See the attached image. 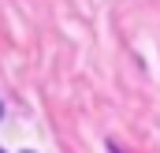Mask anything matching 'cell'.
<instances>
[{"label":"cell","instance_id":"7a4b0ae2","mask_svg":"<svg viewBox=\"0 0 160 153\" xmlns=\"http://www.w3.org/2000/svg\"><path fill=\"white\" fill-rule=\"evenodd\" d=\"M0 153H4V150H0Z\"/></svg>","mask_w":160,"mask_h":153},{"label":"cell","instance_id":"6da1fadb","mask_svg":"<svg viewBox=\"0 0 160 153\" xmlns=\"http://www.w3.org/2000/svg\"><path fill=\"white\" fill-rule=\"evenodd\" d=\"M0 116H4V105H0Z\"/></svg>","mask_w":160,"mask_h":153}]
</instances>
